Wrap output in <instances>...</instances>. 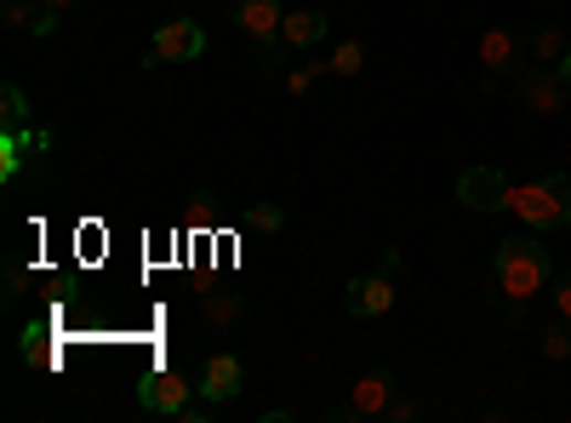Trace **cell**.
Here are the masks:
<instances>
[{
  "instance_id": "19",
  "label": "cell",
  "mask_w": 571,
  "mask_h": 423,
  "mask_svg": "<svg viewBox=\"0 0 571 423\" xmlns=\"http://www.w3.org/2000/svg\"><path fill=\"white\" fill-rule=\"evenodd\" d=\"M246 230L275 235V230H286V212H281V207H252V212H246Z\"/></svg>"
},
{
  "instance_id": "21",
  "label": "cell",
  "mask_w": 571,
  "mask_h": 423,
  "mask_svg": "<svg viewBox=\"0 0 571 423\" xmlns=\"http://www.w3.org/2000/svg\"><path fill=\"white\" fill-rule=\"evenodd\" d=\"M189 223H212V194H207V189L189 201Z\"/></svg>"
},
{
  "instance_id": "8",
  "label": "cell",
  "mask_w": 571,
  "mask_h": 423,
  "mask_svg": "<svg viewBox=\"0 0 571 423\" xmlns=\"http://www.w3.org/2000/svg\"><path fill=\"white\" fill-rule=\"evenodd\" d=\"M349 315H366V320H378V315H389L394 309V281L378 269V275H360V281H349Z\"/></svg>"
},
{
  "instance_id": "26",
  "label": "cell",
  "mask_w": 571,
  "mask_h": 423,
  "mask_svg": "<svg viewBox=\"0 0 571 423\" xmlns=\"http://www.w3.org/2000/svg\"><path fill=\"white\" fill-rule=\"evenodd\" d=\"M41 7H57V12H63V7H75V0H41Z\"/></svg>"
},
{
  "instance_id": "17",
  "label": "cell",
  "mask_w": 571,
  "mask_h": 423,
  "mask_svg": "<svg viewBox=\"0 0 571 423\" xmlns=\"http://www.w3.org/2000/svg\"><path fill=\"white\" fill-rule=\"evenodd\" d=\"M565 35H560V29H537V41H531V52H537V63H560L565 57Z\"/></svg>"
},
{
  "instance_id": "10",
  "label": "cell",
  "mask_w": 571,
  "mask_h": 423,
  "mask_svg": "<svg viewBox=\"0 0 571 423\" xmlns=\"http://www.w3.org/2000/svg\"><path fill=\"white\" fill-rule=\"evenodd\" d=\"M520 97H526V109L543 120V115H560V97H565V81L560 75H549V70H531L526 75V86H520Z\"/></svg>"
},
{
  "instance_id": "2",
  "label": "cell",
  "mask_w": 571,
  "mask_h": 423,
  "mask_svg": "<svg viewBox=\"0 0 571 423\" xmlns=\"http://www.w3.org/2000/svg\"><path fill=\"white\" fill-rule=\"evenodd\" d=\"M509 212L526 223V230H560V223H571V178L554 172V178L509 189Z\"/></svg>"
},
{
  "instance_id": "1",
  "label": "cell",
  "mask_w": 571,
  "mask_h": 423,
  "mask_svg": "<svg viewBox=\"0 0 571 423\" xmlns=\"http://www.w3.org/2000/svg\"><path fill=\"white\" fill-rule=\"evenodd\" d=\"M549 275H554V257L537 246L531 235H509L497 246V264H491V286L503 292L509 304H531L537 292L549 286Z\"/></svg>"
},
{
  "instance_id": "3",
  "label": "cell",
  "mask_w": 571,
  "mask_h": 423,
  "mask_svg": "<svg viewBox=\"0 0 571 423\" xmlns=\"http://www.w3.org/2000/svg\"><path fill=\"white\" fill-rule=\"evenodd\" d=\"M234 23H241L246 41H257L263 63H275V52H281V23H286L281 0H234Z\"/></svg>"
},
{
  "instance_id": "23",
  "label": "cell",
  "mask_w": 571,
  "mask_h": 423,
  "mask_svg": "<svg viewBox=\"0 0 571 423\" xmlns=\"http://www.w3.org/2000/svg\"><path fill=\"white\" fill-rule=\"evenodd\" d=\"M23 286H29V275L12 264V269H7V304H18V298H23Z\"/></svg>"
},
{
  "instance_id": "4",
  "label": "cell",
  "mask_w": 571,
  "mask_h": 423,
  "mask_svg": "<svg viewBox=\"0 0 571 423\" xmlns=\"http://www.w3.org/2000/svg\"><path fill=\"white\" fill-rule=\"evenodd\" d=\"M509 178H503L497 167H468L463 178H457V201L468 207V212H509Z\"/></svg>"
},
{
  "instance_id": "13",
  "label": "cell",
  "mask_w": 571,
  "mask_h": 423,
  "mask_svg": "<svg viewBox=\"0 0 571 423\" xmlns=\"http://www.w3.org/2000/svg\"><path fill=\"white\" fill-rule=\"evenodd\" d=\"M241 292H207L200 298V320H212V327H229V320H241Z\"/></svg>"
},
{
  "instance_id": "24",
  "label": "cell",
  "mask_w": 571,
  "mask_h": 423,
  "mask_svg": "<svg viewBox=\"0 0 571 423\" xmlns=\"http://www.w3.org/2000/svg\"><path fill=\"white\" fill-rule=\"evenodd\" d=\"M554 309H560V320H571V281L554 292Z\"/></svg>"
},
{
  "instance_id": "22",
  "label": "cell",
  "mask_w": 571,
  "mask_h": 423,
  "mask_svg": "<svg viewBox=\"0 0 571 423\" xmlns=\"http://www.w3.org/2000/svg\"><path fill=\"white\" fill-rule=\"evenodd\" d=\"M383 417H389V423H412V417H417V401H400V395H394Z\"/></svg>"
},
{
  "instance_id": "9",
  "label": "cell",
  "mask_w": 571,
  "mask_h": 423,
  "mask_svg": "<svg viewBox=\"0 0 571 423\" xmlns=\"http://www.w3.org/2000/svg\"><path fill=\"white\" fill-rule=\"evenodd\" d=\"M241 383H246V367L234 361V355H212V361H207V372H200V395L223 406V401H234V395H241Z\"/></svg>"
},
{
  "instance_id": "11",
  "label": "cell",
  "mask_w": 571,
  "mask_h": 423,
  "mask_svg": "<svg viewBox=\"0 0 571 423\" xmlns=\"http://www.w3.org/2000/svg\"><path fill=\"white\" fill-rule=\"evenodd\" d=\"M326 29H331V18L326 12H286V23H281V46H297V52H309L315 41H326Z\"/></svg>"
},
{
  "instance_id": "15",
  "label": "cell",
  "mask_w": 571,
  "mask_h": 423,
  "mask_svg": "<svg viewBox=\"0 0 571 423\" xmlns=\"http://www.w3.org/2000/svg\"><path fill=\"white\" fill-rule=\"evenodd\" d=\"M360 70H366V46H360V41H343L338 52H331V75L349 81V75H360Z\"/></svg>"
},
{
  "instance_id": "14",
  "label": "cell",
  "mask_w": 571,
  "mask_h": 423,
  "mask_svg": "<svg viewBox=\"0 0 571 423\" xmlns=\"http://www.w3.org/2000/svg\"><path fill=\"white\" fill-rule=\"evenodd\" d=\"M537 338H543V361H571V320H554Z\"/></svg>"
},
{
  "instance_id": "18",
  "label": "cell",
  "mask_w": 571,
  "mask_h": 423,
  "mask_svg": "<svg viewBox=\"0 0 571 423\" xmlns=\"http://www.w3.org/2000/svg\"><path fill=\"white\" fill-rule=\"evenodd\" d=\"M0 115H7V126H23L29 104H23V86H18V81H7V86H0Z\"/></svg>"
},
{
  "instance_id": "25",
  "label": "cell",
  "mask_w": 571,
  "mask_h": 423,
  "mask_svg": "<svg viewBox=\"0 0 571 423\" xmlns=\"http://www.w3.org/2000/svg\"><path fill=\"white\" fill-rule=\"evenodd\" d=\"M560 81H565V92H571V46H565V57H560V70H554Z\"/></svg>"
},
{
  "instance_id": "16",
  "label": "cell",
  "mask_w": 571,
  "mask_h": 423,
  "mask_svg": "<svg viewBox=\"0 0 571 423\" xmlns=\"http://www.w3.org/2000/svg\"><path fill=\"white\" fill-rule=\"evenodd\" d=\"M23 361H29V367H52V349H46V327H35V320H29V327H23Z\"/></svg>"
},
{
  "instance_id": "20",
  "label": "cell",
  "mask_w": 571,
  "mask_h": 423,
  "mask_svg": "<svg viewBox=\"0 0 571 423\" xmlns=\"http://www.w3.org/2000/svg\"><path fill=\"white\" fill-rule=\"evenodd\" d=\"M326 70H331V63H304V70H292V92H309V81L326 75Z\"/></svg>"
},
{
  "instance_id": "7",
  "label": "cell",
  "mask_w": 571,
  "mask_h": 423,
  "mask_svg": "<svg viewBox=\"0 0 571 423\" xmlns=\"http://www.w3.org/2000/svg\"><path fill=\"white\" fill-rule=\"evenodd\" d=\"M394 378L389 372H366L360 383H355V395L343 401V406H331V417H383L389 412V401H394Z\"/></svg>"
},
{
  "instance_id": "5",
  "label": "cell",
  "mask_w": 571,
  "mask_h": 423,
  "mask_svg": "<svg viewBox=\"0 0 571 423\" xmlns=\"http://www.w3.org/2000/svg\"><path fill=\"white\" fill-rule=\"evenodd\" d=\"M189 389H200V383H189L178 367H160V372H149V378L138 383V401H144V412L178 417V412L189 406Z\"/></svg>"
},
{
  "instance_id": "6",
  "label": "cell",
  "mask_w": 571,
  "mask_h": 423,
  "mask_svg": "<svg viewBox=\"0 0 571 423\" xmlns=\"http://www.w3.org/2000/svg\"><path fill=\"white\" fill-rule=\"evenodd\" d=\"M207 52V29H200L194 18H172V23H160V35L149 46V63H189Z\"/></svg>"
},
{
  "instance_id": "12",
  "label": "cell",
  "mask_w": 571,
  "mask_h": 423,
  "mask_svg": "<svg viewBox=\"0 0 571 423\" xmlns=\"http://www.w3.org/2000/svg\"><path fill=\"white\" fill-rule=\"evenodd\" d=\"M480 63L491 75H509L520 63V41L509 35V29H486V35H480Z\"/></svg>"
}]
</instances>
